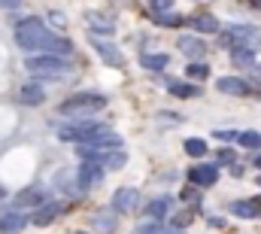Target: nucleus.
I'll return each mask as SVG.
<instances>
[{"label": "nucleus", "mask_w": 261, "mask_h": 234, "mask_svg": "<svg viewBox=\"0 0 261 234\" xmlns=\"http://www.w3.org/2000/svg\"><path fill=\"white\" fill-rule=\"evenodd\" d=\"M15 210H28V207H43V204H49V192L43 189V185H28V189H21L18 195H15Z\"/></svg>", "instance_id": "nucleus-6"}, {"label": "nucleus", "mask_w": 261, "mask_h": 234, "mask_svg": "<svg viewBox=\"0 0 261 234\" xmlns=\"http://www.w3.org/2000/svg\"><path fill=\"white\" fill-rule=\"evenodd\" d=\"M155 21H158V25L179 28V25H182V15H176V12H155Z\"/></svg>", "instance_id": "nucleus-29"}, {"label": "nucleus", "mask_w": 261, "mask_h": 234, "mask_svg": "<svg viewBox=\"0 0 261 234\" xmlns=\"http://www.w3.org/2000/svg\"><path fill=\"white\" fill-rule=\"evenodd\" d=\"M228 210H231L234 216H240V219H255V216H261L258 198H252V201H231Z\"/></svg>", "instance_id": "nucleus-18"}, {"label": "nucleus", "mask_w": 261, "mask_h": 234, "mask_svg": "<svg viewBox=\"0 0 261 234\" xmlns=\"http://www.w3.org/2000/svg\"><path fill=\"white\" fill-rule=\"evenodd\" d=\"M137 204H140V192H137V189H116V195H113V210L130 213V210H137Z\"/></svg>", "instance_id": "nucleus-13"}, {"label": "nucleus", "mask_w": 261, "mask_h": 234, "mask_svg": "<svg viewBox=\"0 0 261 234\" xmlns=\"http://www.w3.org/2000/svg\"><path fill=\"white\" fill-rule=\"evenodd\" d=\"M252 165H255V168H258V171H261V149H258V155L252 158Z\"/></svg>", "instance_id": "nucleus-37"}, {"label": "nucleus", "mask_w": 261, "mask_h": 234, "mask_svg": "<svg viewBox=\"0 0 261 234\" xmlns=\"http://www.w3.org/2000/svg\"><path fill=\"white\" fill-rule=\"evenodd\" d=\"M231 61H234L237 67H252V64H255V49L234 46V49H231Z\"/></svg>", "instance_id": "nucleus-22"}, {"label": "nucleus", "mask_w": 261, "mask_h": 234, "mask_svg": "<svg viewBox=\"0 0 261 234\" xmlns=\"http://www.w3.org/2000/svg\"><path fill=\"white\" fill-rule=\"evenodd\" d=\"M249 70H252V76H255V82H261V67H258V64H252Z\"/></svg>", "instance_id": "nucleus-36"}, {"label": "nucleus", "mask_w": 261, "mask_h": 234, "mask_svg": "<svg viewBox=\"0 0 261 234\" xmlns=\"http://www.w3.org/2000/svg\"><path fill=\"white\" fill-rule=\"evenodd\" d=\"M167 55H164V52H143V55H140V67H143V70H164V67H167Z\"/></svg>", "instance_id": "nucleus-21"}, {"label": "nucleus", "mask_w": 261, "mask_h": 234, "mask_svg": "<svg viewBox=\"0 0 261 234\" xmlns=\"http://www.w3.org/2000/svg\"><path fill=\"white\" fill-rule=\"evenodd\" d=\"M24 70L31 76H37V79L58 82V79H64L67 73H70V61L61 58V55H34V58L24 61Z\"/></svg>", "instance_id": "nucleus-2"}, {"label": "nucleus", "mask_w": 261, "mask_h": 234, "mask_svg": "<svg viewBox=\"0 0 261 234\" xmlns=\"http://www.w3.org/2000/svg\"><path fill=\"white\" fill-rule=\"evenodd\" d=\"M18 104H21V107H40V104H46L43 85H37V82L21 85V88H18Z\"/></svg>", "instance_id": "nucleus-15"}, {"label": "nucleus", "mask_w": 261, "mask_h": 234, "mask_svg": "<svg viewBox=\"0 0 261 234\" xmlns=\"http://www.w3.org/2000/svg\"><path fill=\"white\" fill-rule=\"evenodd\" d=\"M152 12H170L173 9V0H146Z\"/></svg>", "instance_id": "nucleus-30"}, {"label": "nucleus", "mask_w": 261, "mask_h": 234, "mask_svg": "<svg viewBox=\"0 0 261 234\" xmlns=\"http://www.w3.org/2000/svg\"><path fill=\"white\" fill-rule=\"evenodd\" d=\"M216 137H219V140H237L240 134H237V131H216Z\"/></svg>", "instance_id": "nucleus-34"}, {"label": "nucleus", "mask_w": 261, "mask_h": 234, "mask_svg": "<svg viewBox=\"0 0 261 234\" xmlns=\"http://www.w3.org/2000/svg\"><path fill=\"white\" fill-rule=\"evenodd\" d=\"M170 207H173V201L161 195V198H155V201L146 204V216H149V219H164V216L170 213Z\"/></svg>", "instance_id": "nucleus-20"}, {"label": "nucleus", "mask_w": 261, "mask_h": 234, "mask_svg": "<svg viewBox=\"0 0 261 234\" xmlns=\"http://www.w3.org/2000/svg\"><path fill=\"white\" fill-rule=\"evenodd\" d=\"M103 128H107V125H100V122L82 119V122H70L64 128H58V137H61V140H70V143H94V140L103 134Z\"/></svg>", "instance_id": "nucleus-5"}, {"label": "nucleus", "mask_w": 261, "mask_h": 234, "mask_svg": "<svg viewBox=\"0 0 261 234\" xmlns=\"http://www.w3.org/2000/svg\"><path fill=\"white\" fill-rule=\"evenodd\" d=\"M167 88H170L173 98H197L200 95V88L197 85H189V82H167Z\"/></svg>", "instance_id": "nucleus-23"}, {"label": "nucleus", "mask_w": 261, "mask_h": 234, "mask_svg": "<svg viewBox=\"0 0 261 234\" xmlns=\"http://www.w3.org/2000/svg\"><path fill=\"white\" fill-rule=\"evenodd\" d=\"M21 3H24V0H0L3 9H15V6H21Z\"/></svg>", "instance_id": "nucleus-35"}, {"label": "nucleus", "mask_w": 261, "mask_h": 234, "mask_svg": "<svg viewBox=\"0 0 261 234\" xmlns=\"http://www.w3.org/2000/svg\"><path fill=\"white\" fill-rule=\"evenodd\" d=\"M61 216V204H55V201H49V204H43L34 216H31V222L37 225V228H46V225H52L55 219Z\"/></svg>", "instance_id": "nucleus-17"}, {"label": "nucleus", "mask_w": 261, "mask_h": 234, "mask_svg": "<svg viewBox=\"0 0 261 234\" xmlns=\"http://www.w3.org/2000/svg\"><path fill=\"white\" fill-rule=\"evenodd\" d=\"M15 43H18L24 52H43V55H61V58H67V55L73 52V43H70L67 37L52 34V31L46 28V21L37 18V15L24 18V21L15 28Z\"/></svg>", "instance_id": "nucleus-1"}, {"label": "nucleus", "mask_w": 261, "mask_h": 234, "mask_svg": "<svg viewBox=\"0 0 261 234\" xmlns=\"http://www.w3.org/2000/svg\"><path fill=\"white\" fill-rule=\"evenodd\" d=\"M219 161L222 165H231L234 161V149H219Z\"/></svg>", "instance_id": "nucleus-33"}, {"label": "nucleus", "mask_w": 261, "mask_h": 234, "mask_svg": "<svg viewBox=\"0 0 261 234\" xmlns=\"http://www.w3.org/2000/svg\"><path fill=\"white\" fill-rule=\"evenodd\" d=\"M28 222H31V219H28L21 210H6V213H0V231L3 234H18Z\"/></svg>", "instance_id": "nucleus-14"}, {"label": "nucleus", "mask_w": 261, "mask_h": 234, "mask_svg": "<svg viewBox=\"0 0 261 234\" xmlns=\"http://www.w3.org/2000/svg\"><path fill=\"white\" fill-rule=\"evenodd\" d=\"M103 165H97V161H82L79 165V174H76V179H79V185L82 189H91V185H100L103 182Z\"/></svg>", "instance_id": "nucleus-7"}, {"label": "nucleus", "mask_w": 261, "mask_h": 234, "mask_svg": "<svg viewBox=\"0 0 261 234\" xmlns=\"http://www.w3.org/2000/svg\"><path fill=\"white\" fill-rule=\"evenodd\" d=\"M189 179H192V185H197V189L216 185V179H219V165H195V168L189 171Z\"/></svg>", "instance_id": "nucleus-9"}, {"label": "nucleus", "mask_w": 261, "mask_h": 234, "mask_svg": "<svg viewBox=\"0 0 261 234\" xmlns=\"http://www.w3.org/2000/svg\"><path fill=\"white\" fill-rule=\"evenodd\" d=\"M182 201L195 207L197 201H200V192H197V185H189V189H182Z\"/></svg>", "instance_id": "nucleus-31"}, {"label": "nucleus", "mask_w": 261, "mask_h": 234, "mask_svg": "<svg viewBox=\"0 0 261 234\" xmlns=\"http://www.w3.org/2000/svg\"><path fill=\"white\" fill-rule=\"evenodd\" d=\"M258 185H261V176H258Z\"/></svg>", "instance_id": "nucleus-39"}, {"label": "nucleus", "mask_w": 261, "mask_h": 234, "mask_svg": "<svg viewBox=\"0 0 261 234\" xmlns=\"http://www.w3.org/2000/svg\"><path fill=\"white\" fill-rule=\"evenodd\" d=\"M237 143H240L243 149H252V152H258V149H261V134H258V131H243V134L237 137Z\"/></svg>", "instance_id": "nucleus-25"}, {"label": "nucleus", "mask_w": 261, "mask_h": 234, "mask_svg": "<svg viewBox=\"0 0 261 234\" xmlns=\"http://www.w3.org/2000/svg\"><path fill=\"white\" fill-rule=\"evenodd\" d=\"M91 225H94V231L97 234H116L119 228V210H94V216H91Z\"/></svg>", "instance_id": "nucleus-8"}, {"label": "nucleus", "mask_w": 261, "mask_h": 234, "mask_svg": "<svg viewBox=\"0 0 261 234\" xmlns=\"http://www.w3.org/2000/svg\"><path fill=\"white\" fill-rule=\"evenodd\" d=\"M85 21H88L91 34H97V37H113V34H116V18H113V15L88 12V15H85Z\"/></svg>", "instance_id": "nucleus-10"}, {"label": "nucleus", "mask_w": 261, "mask_h": 234, "mask_svg": "<svg viewBox=\"0 0 261 234\" xmlns=\"http://www.w3.org/2000/svg\"><path fill=\"white\" fill-rule=\"evenodd\" d=\"M189 219H192V213H179V216H173V228H186Z\"/></svg>", "instance_id": "nucleus-32"}, {"label": "nucleus", "mask_w": 261, "mask_h": 234, "mask_svg": "<svg viewBox=\"0 0 261 234\" xmlns=\"http://www.w3.org/2000/svg\"><path fill=\"white\" fill-rule=\"evenodd\" d=\"M125 165H128V152H125L122 146H116V149L110 152V158H107V165H103V168H107V171H122Z\"/></svg>", "instance_id": "nucleus-24"}, {"label": "nucleus", "mask_w": 261, "mask_h": 234, "mask_svg": "<svg viewBox=\"0 0 261 234\" xmlns=\"http://www.w3.org/2000/svg\"><path fill=\"white\" fill-rule=\"evenodd\" d=\"M252 3H255V6H258V9H261V0H252Z\"/></svg>", "instance_id": "nucleus-38"}, {"label": "nucleus", "mask_w": 261, "mask_h": 234, "mask_svg": "<svg viewBox=\"0 0 261 234\" xmlns=\"http://www.w3.org/2000/svg\"><path fill=\"white\" fill-rule=\"evenodd\" d=\"M130 234H164V228H161V219H149V222L137 225Z\"/></svg>", "instance_id": "nucleus-28"}, {"label": "nucleus", "mask_w": 261, "mask_h": 234, "mask_svg": "<svg viewBox=\"0 0 261 234\" xmlns=\"http://www.w3.org/2000/svg\"><path fill=\"white\" fill-rule=\"evenodd\" d=\"M176 49H179L182 55H189L192 61H197V58L206 55V43H203L200 37H192V34H182V37L176 40Z\"/></svg>", "instance_id": "nucleus-11"}, {"label": "nucleus", "mask_w": 261, "mask_h": 234, "mask_svg": "<svg viewBox=\"0 0 261 234\" xmlns=\"http://www.w3.org/2000/svg\"><path fill=\"white\" fill-rule=\"evenodd\" d=\"M186 152H189L192 158H203V155H206V140H200V137H189V140H186Z\"/></svg>", "instance_id": "nucleus-26"}, {"label": "nucleus", "mask_w": 261, "mask_h": 234, "mask_svg": "<svg viewBox=\"0 0 261 234\" xmlns=\"http://www.w3.org/2000/svg\"><path fill=\"white\" fill-rule=\"evenodd\" d=\"M189 25H192V31H200V34H219V31H222L219 18H216V15H210V12H197Z\"/></svg>", "instance_id": "nucleus-19"}, {"label": "nucleus", "mask_w": 261, "mask_h": 234, "mask_svg": "<svg viewBox=\"0 0 261 234\" xmlns=\"http://www.w3.org/2000/svg\"><path fill=\"white\" fill-rule=\"evenodd\" d=\"M216 88L222 95H237V98H243V95L252 91V85L246 79H240V76H222V79H216Z\"/></svg>", "instance_id": "nucleus-12"}, {"label": "nucleus", "mask_w": 261, "mask_h": 234, "mask_svg": "<svg viewBox=\"0 0 261 234\" xmlns=\"http://www.w3.org/2000/svg\"><path fill=\"white\" fill-rule=\"evenodd\" d=\"M103 107H107V98L100 91H76L61 104V113L64 116H85V113H97Z\"/></svg>", "instance_id": "nucleus-3"}, {"label": "nucleus", "mask_w": 261, "mask_h": 234, "mask_svg": "<svg viewBox=\"0 0 261 234\" xmlns=\"http://www.w3.org/2000/svg\"><path fill=\"white\" fill-rule=\"evenodd\" d=\"M222 34V46H246V49H261V31L252 25H228Z\"/></svg>", "instance_id": "nucleus-4"}, {"label": "nucleus", "mask_w": 261, "mask_h": 234, "mask_svg": "<svg viewBox=\"0 0 261 234\" xmlns=\"http://www.w3.org/2000/svg\"><path fill=\"white\" fill-rule=\"evenodd\" d=\"M186 76H189V79H206V76H210V67H206V64H200V61H189Z\"/></svg>", "instance_id": "nucleus-27"}, {"label": "nucleus", "mask_w": 261, "mask_h": 234, "mask_svg": "<svg viewBox=\"0 0 261 234\" xmlns=\"http://www.w3.org/2000/svg\"><path fill=\"white\" fill-rule=\"evenodd\" d=\"M91 46H94V52L103 58V64H110V67H122V52H119L113 43H103V40H97V37L91 34Z\"/></svg>", "instance_id": "nucleus-16"}]
</instances>
